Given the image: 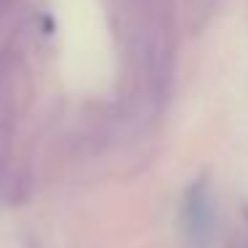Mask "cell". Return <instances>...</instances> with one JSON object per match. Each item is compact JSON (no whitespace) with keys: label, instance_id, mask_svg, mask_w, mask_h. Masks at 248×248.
Returning <instances> with one entry per match:
<instances>
[{"label":"cell","instance_id":"1","mask_svg":"<svg viewBox=\"0 0 248 248\" xmlns=\"http://www.w3.org/2000/svg\"><path fill=\"white\" fill-rule=\"evenodd\" d=\"M187 224H189V235L198 240V237H208L211 232V205L208 198L203 195V189H195L189 195L187 203Z\"/></svg>","mask_w":248,"mask_h":248}]
</instances>
